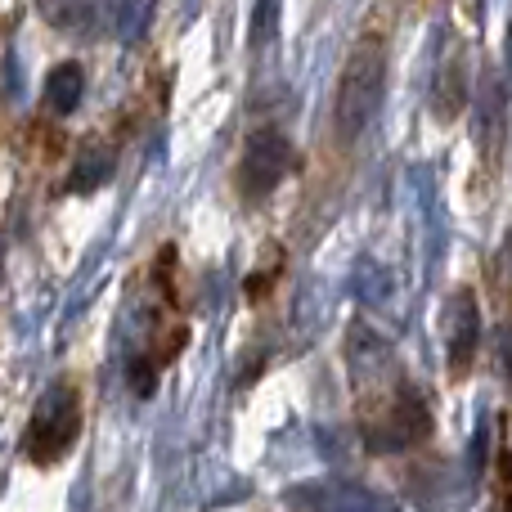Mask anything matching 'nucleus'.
<instances>
[{
	"label": "nucleus",
	"instance_id": "f257e3e1",
	"mask_svg": "<svg viewBox=\"0 0 512 512\" xmlns=\"http://www.w3.org/2000/svg\"><path fill=\"white\" fill-rule=\"evenodd\" d=\"M387 90V41L378 32H364L360 41L346 54L342 81H337V104H333V122L342 140H355L364 126L373 122Z\"/></svg>",
	"mask_w": 512,
	"mask_h": 512
},
{
	"label": "nucleus",
	"instance_id": "f03ea898",
	"mask_svg": "<svg viewBox=\"0 0 512 512\" xmlns=\"http://www.w3.org/2000/svg\"><path fill=\"white\" fill-rule=\"evenodd\" d=\"M77 436H81V391L77 382H54L45 391V400L36 405L32 423H27L23 454L36 468H54L77 445Z\"/></svg>",
	"mask_w": 512,
	"mask_h": 512
},
{
	"label": "nucleus",
	"instance_id": "7ed1b4c3",
	"mask_svg": "<svg viewBox=\"0 0 512 512\" xmlns=\"http://www.w3.org/2000/svg\"><path fill=\"white\" fill-rule=\"evenodd\" d=\"M288 158H292L288 140H283L279 131H256L248 140V149H243V176H239L243 198L270 194L283 180V171H288Z\"/></svg>",
	"mask_w": 512,
	"mask_h": 512
},
{
	"label": "nucleus",
	"instance_id": "20e7f679",
	"mask_svg": "<svg viewBox=\"0 0 512 512\" xmlns=\"http://www.w3.org/2000/svg\"><path fill=\"white\" fill-rule=\"evenodd\" d=\"M477 333H481V315H477V301L472 292H459L450 306V369L463 373L477 355Z\"/></svg>",
	"mask_w": 512,
	"mask_h": 512
},
{
	"label": "nucleus",
	"instance_id": "39448f33",
	"mask_svg": "<svg viewBox=\"0 0 512 512\" xmlns=\"http://www.w3.org/2000/svg\"><path fill=\"white\" fill-rule=\"evenodd\" d=\"M495 504L499 512H512V454L499 450L495 459Z\"/></svg>",
	"mask_w": 512,
	"mask_h": 512
},
{
	"label": "nucleus",
	"instance_id": "423d86ee",
	"mask_svg": "<svg viewBox=\"0 0 512 512\" xmlns=\"http://www.w3.org/2000/svg\"><path fill=\"white\" fill-rule=\"evenodd\" d=\"M270 32H274V0H261V9H256V36H252V41L261 45Z\"/></svg>",
	"mask_w": 512,
	"mask_h": 512
},
{
	"label": "nucleus",
	"instance_id": "0eeeda50",
	"mask_svg": "<svg viewBox=\"0 0 512 512\" xmlns=\"http://www.w3.org/2000/svg\"><path fill=\"white\" fill-rule=\"evenodd\" d=\"M499 360H504L508 373H512V324L504 328V337H499Z\"/></svg>",
	"mask_w": 512,
	"mask_h": 512
},
{
	"label": "nucleus",
	"instance_id": "6e6552de",
	"mask_svg": "<svg viewBox=\"0 0 512 512\" xmlns=\"http://www.w3.org/2000/svg\"><path fill=\"white\" fill-rule=\"evenodd\" d=\"M508 63H512V36H508Z\"/></svg>",
	"mask_w": 512,
	"mask_h": 512
},
{
	"label": "nucleus",
	"instance_id": "1a4fd4ad",
	"mask_svg": "<svg viewBox=\"0 0 512 512\" xmlns=\"http://www.w3.org/2000/svg\"><path fill=\"white\" fill-rule=\"evenodd\" d=\"M508 261H512V239H508Z\"/></svg>",
	"mask_w": 512,
	"mask_h": 512
}]
</instances>
